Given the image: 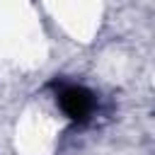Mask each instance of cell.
<instances>
[{
    "mask_svg": "<svg viewBox=\"0 0 155 155\" xmlns=\"http://www.w3.org/2000/svg\"><path fill=\"white\" fill-rule=\"evenodd\" d=\"M58 102L73 121H87V116L94 109V94L80 85H63L58 90Z\"/></svg>",
    "mask_w": 155,
    "mask_h": 155,
    "instance_id": "6da1fadb",
    "label": "cell"
}]
</instances>
